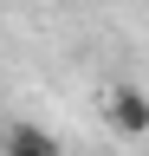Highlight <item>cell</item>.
I'll return each instance as SVG.
<instances>
[{"mask_svg": "<svg viewBox=\"0 0 149 156\" xmlns=\"http://www.w3.org/2000/svg\"><path fill=\"white\" fill-rule=\"evenodd\" d=\"M104 117H110L117 136L143 143V136H149V91H143V85H110V91H104Z\"/></svg>", "mask_w": 149, "mask_h": 156, "instance_id": "1", "label": "cell"}, {"mask_svg": "<svg viewBox=\"0 0 149 156\" xmlns=\"http://www.w3.org/2000/svg\"><path fill=\"white\" fill-rule=\"evenodd\" d=\"M0 130H7V124H0Z\"/></svg>", "mask_w": 149, "mask_h": 156, "instance_id": "3", "label": "cell"}, {"mask_svg": "<svg viewBox=\"0 0 149 156\" xmlns=\"http://www.w3.org/2000/svg\"><path fill=\"white\" fill-rule=\"evenodd\" d=\"M0 156H59V136L46 124H7L0 130Z\"/></svg>", "mask_w": 149, "mask_h": 156, "instance_id": "2", "label": "cell"}]
</instances>
